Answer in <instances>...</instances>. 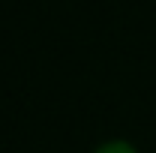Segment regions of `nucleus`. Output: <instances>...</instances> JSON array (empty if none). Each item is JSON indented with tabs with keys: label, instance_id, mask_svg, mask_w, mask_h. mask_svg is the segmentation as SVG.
I'll use <instances>...</instances> for the list:
<instances>
[{
	"label": "nucleus",
	"instance_id": "obj_1",
	"mask_svg": "<svg viewBox=\"0 0 156 153\" xmlns=\"http://www.w3.org/2000/svg\"><path fill=\"white\" fill-rule=\"evenodd\" d=\"M93 153H138V147L132 141H126V138H108V141L96 144Z\"/></svg>",
	"mask_w": 156,
	"mask_h": 153
}]
</instances>
